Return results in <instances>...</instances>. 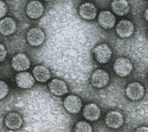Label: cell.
I'll return each mask as SVG.
<instances>
[{"instance_id": "obj_1", "label": "cell", "mask_w": 148, "mask_h": 132, "mask_svg": "<svg viewBox=\"0 0 148 132\" xmlns=\"http://www.w3.org/2000/svg\"><path fill=\"white\" fill-rule=\"evenodd\" d=\"M113 68L114 72L117 75L121 77H125L132 72L133 65L128 58L120 57L114 61Z\"/></svg>"}, {"instance_id": "obj_2", "label": "cell", "mask_w": 148, "mask_h": 132, "mask_svg": "<svg viewBox=\"0 0 148 132\" xmlns=\"http://www.w3.org/2000/svg\"><path fill=\"white\" fill-rule=\"evenodd\" d=\"M95 60L101 64H106L110 61L112 56V49L106 43L98 45L94 49Z\"/></svg>"}, {"instance_id": "obj_3", "label": "cell", "mask_w": 148, "mask_h": 132, "mask_svg": "<svg viewBox=\"0 0 148 132\" xmlns=\"http://www.w3.org/2000/svg\"><path fill=\"white\" fill-rule=\"evenodd\" d=\"M65 109L71 114L78 113L82 107V99L77 96L70 94L67 96L63 101Z\"/></svg>"}, {"instance_id": "obj_4", "label": "cell", "mask_w": 148, "mask_h": 132, "mask_svg": "<svg viewBox=\"0 0 148 132\" xmlns=\"http://www.w3.org/2000/svg\"><path fill=\"white\" fill-rule=\"evenodd\" d=\"M26 38L29 45L38 46L44 42L45 34L40 28L32 27L27 31Z\"/></svg>"}, {"instance_id": "obj_5", "label": "cell", "mask_w": 148, "mask_h": 132, "mask_svg": "<svg viewBox=\"0 0 148 132\" xmlns=\"http://www.w3.org/2000/svg\"><path fill=\"white\" fill-rule=\"evenodd\" d=\"M109 81V75L107 71L102 69L95 70L91 76L92 85L97 88L106 86Z\"/></svg>"}, {"instance_id": "obj_6", "label": "cell", "mask_w": 148, "mask_h": 132, "mask_svg": "<svg viewBox=\"0 0 148 132\" xmlns=\"http://www.w3.org/2000/svg\"><path fill=\"white\" fill-rule=\"evenodd\" d=\"M125 93L130 100L137 101L143 97L145 88L139 82H131L127 85L125 89Z\"/></svg>"}, {"instance_id": "obj_7", "label": "cell", "mask_w": 148, "mask_h": 132, "mask_svg": "<svg viewBox=\"0 0 148 132\" xmlns=\"http://www.w3.org/2000/svg\"><path fill=\"white\" fill-rule=\"evenodd\" d=\"M11 65L14 70L18 72L25 71L31 65L30 60L24 53H17L12 59Z\"/></svg>"}, {"instance_id": "obj_8", "label": "cell", "mask_w": 148, "mask_h": 132, "mask_svg": "<svg viewBox=\"0 0 148 132\" xmlns=\"http://www.w3.org/2000/svg\"><path fill=\"white\" fill-rule=\"evenodd\" d=\"M15 82L18 87L27 89L32 87L35 82V78L30 72L27 71L20 72L15 76Z\"/></svg>"}, {"instance_id": "obj_9", "label": "cell", "mask_w": 148, "mask_h": 132, "mask_svg": "<svg viewBox=\"0 0 148 132\" xmlns=\"http://www.w3.org/2000/svg\"><path fill=\"white\" fill-rule=\"evenodd\" d=\"M44 10L45 7L43 3L38 1H29L25 8L26 14L32 19H37L41 17Z\"/></svg>"}, {"instance_id": "obj_10", "label": "cell", "mask_w": 148, "mask_h": 132, "mask_svg": "<svg viewBox=\"0 0 148 132\" xmlns=\"http://www.w3.org/2000/svg\"><path fill=\"white\" fill-rule=\"evenodd\" d=\"M48 87L50 91L57 96H64L68 92L66 83L64 80L57 78L51 80L48 83Z\"/></svg>"}, {"instance_id": "obj_11", "label": "cell", "mask_w": 148, "mask_h": 132, "mask_svg": "<svg viewBox=\"0 0 148 132\" xmlns=\"http://www.w3.org/2000/svg\"><path fill=\"white\" fill-rule=\"evenodd\" d=\"M135 30L134 24L130 20L123 19L120 20L116 27L117 34L121 38H128L134 32Z\"/></svg>"}, {"instance_id": "obj_12", "label": "cell", "mask_w": 148, "mask_h": 132, "mask_svg": "<svg viewBox=\"0 0 148 132\" xmlns=\"http://www.w3.org/2000/svg\"><path fill=\"white\" fill-rule=\"evenodd\" d=\"M23 123L21 115L16 112H9L5 118V124L6 126L12 130L20 129Z\"/></svg>"}, {"instance_id": "obj_13", "label": "cell", "mask_w": 148, "mask_h": 132, "mask_svg": "<svg viewBox=\"0 0 148 132\" xmlns=\"http://www.w3.org/2000/svg\"><path fill=\"white\" fill-rule=\"evenodd\" d=\"M106 124L112 129H118L124 123V118L122 114L116 111L109 112L105 117Z\"/></svg>"}, {"instance_id": "obj_14", "label": "cell", "mask_w": 148, "mask_h": 132, "mask_svg": "<svg viewBox=\"0 0 148 132\" xmlns=\"http://www.w3.org/2000/svg\"><path fill=\"white\" fill-rule=\"evenodd\" d=\"M17 30V23L10 17H6L0 20V34L9 36L14 33Z\"/></svg>"}, {"instance_id": "obj_15", "label": "cell", "mask_w": 148, "mask_h": 132, "mask_svg": "<svg viewBox=\"0 0 148 132\" xmlns=\"http://www.w3.org/2000/svg\"><path fill=\"white\" fill-rule=\"evenodd\" d=\"M99 24L105 29L112 28L116 23V18L114 14L109 10L101 11L98 17Z\"/></svg>"}, {"instance_id": "obj_16", "label": "cell", "mask_w": 148, "mask_h": 132, "mask_svg": "<svg viewBox=\"0 0 148 132\" xmlns=\"http://www.w3.org/2000/svg\"><path fill=\"white\" fill-rule=\"evenodd\" d=\"M83 115L86 119L89 121H95L101 116V109L96 104L88 103L83 108Z\"/></svg>"}, {"instance_id": "obj_17", "label": "cell", "mask_w": 148, "mask_h": 132, "mask_svg": "<svg viewBox=\"0 0 148 132\" xmlns=\"http://www.w3.org/2000/svg\"><path fill=\"white\" fill-rule=\"evenodd\" d=\"M79 13L82 18L85 20H91L95 18L97 13V9L93 3L85 2L80 6Z\"/></svg>"}, {"instance_id": "obj_18", "label": "cell", "mask_w": 148, "mask_h": 132, "mask_svg": "<svg viewBox=\"0 0 148 132\" xmlns=\"http://www.w3.org/2000/svg\"><path fill=\"white\" fill-rule=\"evenodd\" d=\"M32 75L38 82L43 83L49 80L51 74L49 69L43 65H36L33 68Z\"/></svg>"}, {"instance_id": "obj_19", "label": "cell", "mask_w": 148, "mask_h": 132, "mask_svg": "<svg viewBox=\"0 0 148 132\" xmlns=\"http://www.w3.org/2000/svg\"><path fill=\"white\" fill-rule=\"evenodd\" d=\"M111 8L113 12L118 16H125L130 11V5L127 1H113L111 3Z\"/></svg>"}, {"instance_id": "obj_20", "label": "cell", "mask_w": 148, "mask_h": 132, "mask_svg": "<svg viewBox=\"0 0 148 132\" xmlns=\"http://www.w3.org/2000/svg\"><path fill=\"white\" fill-rule=\"evenodd\" d=\"M91 124L86 121L80 120L77 122L74 126L73 132H92Z\"/></svg>"}, {"instance_id": "obj_21", "label": "cell", "mask_w": 148, "mask_h": 132, "mask_svg": "<svg viewBox=\"0 0 148 132\" xmlns=\"http://www.w3.org/2000/svg\"><path fill=\"white\" fill-rule=\"evenodd\" d=\"M9 91V88L8 84L5 82L0 80V100L6 97L8 94Z\"/></svg>"}, {"instance_id": "obj_22", "label": "cell", "mask_w": 148, "mask_h": 132, "mask_svg": "<svg viewBox=\"0 0 148 132\" xmlns=\"http://www.w3.org/2000/svg\"><path fill=\"white\" fill-rule=\"evenodd\" d=\"M8 12V6L3 1H0V19L3 17Z\"/></svg>"}, {"instance_id": "obj_23", "label": "cell", "mask_w": 148, "mask_h": 132, "mask_svg": "<svg viewBox=\"0 0 148 132\" xmlns=\"http://www.w3.org/2000/svg\"><path fill=\"white\" fill-rule=\"evenodd\" d=\"M7 56V51L3 44L0 43V62L2 61Z\"/></svg>"}, {"instance_id": "obj_24", "label": "cell", "mask_w": 148, "mask_h": 132, "mask_svg": "<svg viewBox=\"0 0 148 132\" xmlns=\"http://www.w3.org/2000/svg\"><path fill=\"white\" fill-rule=\"evenodd\" d=\"M135 132H148V127L146 126H140L138 127Z\"/></svg>"}, {"instance_id": "obj_25", "label": "cell", "mask_w": 148, "mask_h": 132, "mask_svg": "<svg viewBox=\"0 0 148 132\" xmlns=\"http://www.w3.org/2000/svg\"><path fill=\"white\" fill-rule=\"evenodd\" d=\"M144 17L145 19V20L148 22V8L146 9V10L145 12L144 13Z\"/></svg>"}, {"instance_id": "obj_26", "label": "cell", "mask_w": 148, "mask_h": 132, "mask_svg": "<svg viewBox=\"0 0 148 132\" xmlns=\"http://www.w3.org/2000/svg\"><path fill=\"white\" fill-rule=\"evenodd\" d=\"M147 35H148V31H147Z\"/></svg>"}]
</instances>
